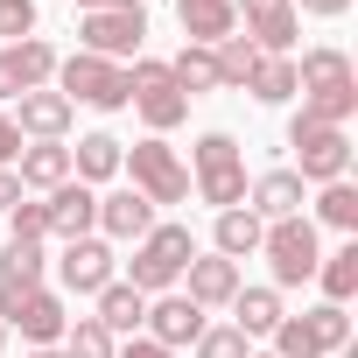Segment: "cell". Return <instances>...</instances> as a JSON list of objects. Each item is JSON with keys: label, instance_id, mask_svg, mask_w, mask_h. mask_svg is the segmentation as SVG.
<instances>
[{"label": "cell", "instance_id": "obj_1", "mask_svg": "<svg viewBox=\"0 0 358 358\" xmlns=\"http://www.w3.org/2000/svg\"><path fill=\"white\" fill-rule=\"evenodd\" d=\"M295 92H302V113L323 120V127H344L358 113V71L344 50H309L295 64Z\"/></svg>", "mask_w": 358, "mask_h": 358}, {"label": "cell", "instance_id": "obj_2", "mask_svg": "<svg viewBox=\"0 0 358 358\" xmlns=\"http://www.w3.org/2000/svg\"><path fill=\"white\" fill-rule=\"evenodd\" d=\"M197 260V239L190 225H155L148 239H134V260H127V288L141 295H169L176 281H183V267Z\"/></svg>", "mask_w": 358, "mask_h": 358}, {"label": "cell", "instance_id": "obj_3", "mask_svg": "<svg viewBox=\"0 0 358 358\" xmlns=\"http://www.w3.org/2000/svg\"><path fill=\"white\" fill-rule=\"evenodd\" d=\"M190 183H197V197L218 204V211L246 204V148H239L232 134H204V141H197V169H190Z\"/></svg>", "mask_w": 358, "mask_h": 358}, {"label": "cell", "instance_id": "obj_4", "mask_svg": "<svg viewBox=\"0 0 358 358\" xmlns=\"http://www.w3.org/2000/svg\"><path fill=\"white\" fill-rule=\"evenodd\" d=\"M127 106H134L155 134H169V127H183V120H190V92L176 85V71L155 64V57H141V64L127 71Z\"/></svg>", "mask_w": 358, "mask_h": 358}, {"label": "cell", "instance_id": "obj_5", "mask_svg": "<svg viewBox=\"0 0 358 358\" xmlns=\"http://www.w3.org/2000/svg\"><path fill=\"white\" fill-rule=\"evenodd\" d=\"M288 148H295V176L302 183H344V169H351V134L344 127H323V120H309V113H295L288 120Z\"/></svg>", "mask_w": 358, "mask_h": 358}, {"label": "cell", "instance_id": "obj_6", "mask_svg": "<svg viewBox=\"0 0 358 358\" xmlns=\"http://www.w3.org/2000/svg\"><path fill=\"white\" fill-rule=\"evenodd\" d=\"M57 92H64L71 106L120 113V106H127V71L106 64V57H92V50H78V57H57Z\"/></svg>", "mask_w": 358, "mask_h": 358}, {"label": "cell", "instance_id": "obj_7", "mask_svg": "<svg viewBox=\"0 0 358 358\" xmlns=\"http://www.w3.org/2000/svg\"><path fill=\"white\" fill-rule=\"evenodd\" d=\"M344 344H351V316L337 302H316V309L274 323V358H323V351H344Z\"/></svg>", "mask_w": 358, "mask_h": 358}, {"label": "cell", "instance_id": "obj_8", "mask_svg": "<svg viewBox=\"0 0 358 358\" xmlns=\"http://www.w3.org/2000/svg\"><path fill=\"white\" fill-rule=\"evenodd\" d=\"M120 169H134V190L148 204H183L190 197V169H183V155H176L162 134L134 141V155H120Z\"/></svg>", "mask_w": 358, "mask_h": 358}, {"label": "cell", "instance_id": "obj_9", "mask_svg": "<svg viewBox=\"0 0 358 358\" xmlns=\"http://www.w3.org/2000/svg\"><path fill=\"white\" fill-rule=\"evenodd\" d=\"M0 330H22L29 344H57L71 330L64 295H50V288H8V281H0Z\"/></svg>", "mask_w": 358, "mask_h": 358}, {"label": "cell", "instance_id": "obj_10", "mask_svg": "<svg viewBox=\"0 0 358 358\" xmlns=\"http://www.w3.org/2000/svg\"><path fill=\"white\" fill-rule=\"evenodd\" d=\"M260 253H267V267H274L281 288H302V281L316 274V260H323L309 218H281V225H267V232H260Z\"/></svg>", "mask_w": 358, "mask_h": 358}, {"label": "cell", "instance_id": "obj_11", "mask_svg": "<svg viewBox=\"0 0 358 358\" xmlns=\"http://www.w3.org/2000/svg\"><path fill=\"white\" fill-rule=\"evenodd\" d=\"M232 22H246V43H253L260 57H288L295 36H302L295 0H232Z\"/></svg>", "mask_w": 358, "mask_h": 358}, {"label": "cell", "instance_id": "obj_12", "mask_svg": "<svg viewBox=\"0 0 358 358\" xmlns=\"http://www.w3.org/2000/svg\"><path fill=\"white\" fill-rule=\"evenodd\" d=\"M78 36H85L92 57L120 64V57H141V43H148V15H141V8H106V15H85Z\"/></svg>", "mask_w": 358, "mask_h": 358}, {"label": "cell", "instance_id": "obj_13", "mask_svg": "<svg viewBox=\"0 0 358 358\" xmlns=\"http://www.w3.org/2000/svg\"><path fill=\"white\" fill-rule=\"evenodd\" d=\"M113 267H120V260H113V246H106V239H71V246H64V260H57V281H64L71 295H99L106 281H120Z\"/></svg>", "mask_w": 358, "mask_h": 358}, {"label": "cell", "instance_id": "obj_14", "mask_svg": "<svg viewBox=\"0 0 358 358\" xmlns=\"http://www.w3.org/2000/svg\"><path fill=\"white\" fill-rule=\"evenodd\" d=\"M141 323H148V337H155V344H169V351H183V344H197V337L211 330V323H204V309H197L190 295H162V302H148V316H141Z\"/></svg>", "mask_w": 358, "mask_h": 358}, {"label": "cell", "instance_id": "obj_15", "mask_svg": "<svg viewBox=\"0 0 358 358\" xmlns=\"http://www.w3.org/2000/svg\"><path fill=\"white\" fill-rule=\"evenodd\" d=\"M71 113H78V106H71L64 92L43 85V92H22L15 127H22V141H64V134H71Z\"/></svg>", "mask_w": 358, "mask_h": 358}, {"label": "cell", "instance_id": "obj_16", "mask_svg": "<svg viewBox=\"0 0 358 358\" xmlns=\"http://www.w3.org/2000/svg\"><path fill=\"white\" fill-rule=\"evenodd\" d=\"M43 211H50V232H57L64 246H71V239H92V225H99V197H92L85 183H57Z\"/></svg>", "mask_w": 358, "mask_h": 358}, {"label": "cell", "instance_id": "obj_17", "mask_svg": "<svg viewBox=\"0 0 358 358\" xmlns=\"http://www.w3.org/2000/svg\"><path fill=\"white\" fill-rule=\"evenodd\" d=\"M99 232H106V239H148V232H155V204L127 183V190L99 197Z\"/></svg>", "mask_w": 358, "mask_h": 358}, {"label": "cell", "instance_id": "obj_18", "mask_svg": "<svg viewBox=\"0 0 358 358\" xmlns=\"http://www.w3.org/2000/svg\"><path fill=\"white\" fill-rule=\"evenodd\" d=\"M260 225H281V218H302V176L295 169H267L253 183V204H246Z\"/></svg>", "mask_w": 358, "mask_h": 358}, {"label": "cell", "instance_id": "obj_19", "mask_svg": "<svg viewBox=\"0 0 358 358\" xmlns=\"http://www.w3.org/2000/svg\"><path fill=\"white\" fill-rule=\"evenodd\" d=\"M183 274H190V302H197V309H225V302L246 288V281H239V260H225V253H211V260H190Z\"/></svg>", "mask_w": 358, "mask_h": 358}, {"label": "cell", "instance_id": "obj_20", "mask_svg": "<svg viewBox=\"0 0 358 358\" xmlns=\"http://www.w3.org/2000/svg\"><path fill=\"white\" fill-rule=\"evenodd\" d=\"M176 22H183V36H190V43H204V50H218L225 36H239L232 0H176Z\"/></svg>", "mask_w": 358, "mask_h": 358}, {"label": "cell", "instance_id": "obj_21", "mask_svg": "<svg viewBox=\"0 0 358 358\" xmlns=\"http://www.w3.org/2000/svg\"><path fill=\"white\" fill-rule=\"evenodd\" d=\"M92 302H99V323H106L113 337H141V316H148V295H141V288H127V281H106Z\"/></svg>", "mask_w": 358, "mask_h": 358}, {"label": "cell", "instance_id": "obj_22", "mask_svg": "<svg viewBox=\"0 0 358 358\" xmlns=\"http://www.w3.org/2000/svg\"><path fill=\"white\" fill-rule=\"evenodd\" d=\"M288 309H281V295L274 288H239L232 295V330L253 344V337H274V323H281Z\"/></svg>", "mask_w": 358, "mask_h": 358}, {"label": "cell", "instance_id": "obj_23", "mask_svg": "<svg viewBox=\"0 0 358 358\" xmlns=\"http://www.w3.org/2000/svg\"><path fill=\"white\" fill-rule=\"evenodd\" d=\"M22 190H57V183H71V148L64 141H36V148H22V176H15Z\"/></svg>", "mask_w": 358, "mask_h": 358}, {"label": "cell", "instance_id": "obj_24", "mask_svg": "<svg viewBox=\"0 0 358 358\" xmlns=\"http://www.w3.org/2000/svg\"><path fill=\"white\" fill-rule=\"evenodd\" d=\"M120 155H127V148H120L113 134H85V141L71 148V183L92 190V183H106V176H120Z\"/></svg>", "mask_w": 358, "mask_h": 358}, {"label": "cell", "instance_id": "obj_25", "mask_svg": "<svg viewBox=\"0 0 358 358\" xmlns=\"http://www.w3.org/2000/svg\"><path fill=\"white\" fill-rule=\"evenodd\" d=\"M8 64H15L22 92H43V85L57 78V50H50L43 36H22V43H8Z\"/></svg>", "mask_w": 358, "mask_h": 358}, {"label": "cell", "instance_id": "obj_26", "mask_svg": "<svg viewBox=\"0 0 358 358\" xmlns=\"http://www.w3.org/2000/svg\"><path fill=\"white\" fill-rule=\"evenodd\" d=\"M169 71H176V85H183L190 99H197V92H225V78H218V50H204V43H183V57H176Z\"/></svg>", "mask_w": 358, "mask_h": 358}, {"label": "cell", "instance_id": "obj_27", "mask_svg": "<svg viewBox=\"0 0 358 358\" xmlns=\"http://www.w3.org/2000/svg\"><path fill=\"white\" fill-rule=\"evenodd\" d=\"M260 218L246 211V204H232V211H218V253L225 260H246V253H260Z\"/></svg>", "mask_w": 358, "mask_h": 358}, {"label": "cell", "instance_id": "obj_28", "mask_svg": "<svg viewBox=\"0 0 358 358\" xmlns=\"http://www.w3.org/2000/svg\"><path fill=\"white\" fill-rule=\"evenodd\" d=\"M0 281L8 288H43V239H8L0 246Z\"/></svg>", "mask_w": 358, "mask_h": 358}, {"label": "cell", "instance_id": "obj_29", "mask_svg": "<svg viewBox=\"0 0 358 358\" xmlns=\"http://www.w3.org/2000/svg\"><path fill=\"white\" fill-rule=\"evenodd\" d=\"M316 274H323V295H330V302L344 309V302L358 295V239H344V246H337L330 260H316Z\"/></svg>", "mask_w": 358, "mask_h": 358}, {"label": "cell", "instance_id": "obj_30", "mask_svg": "<svg viewBox=\"0 0 358 358\" xmlns=\"http://www.w3.org/2000/svg\"><path fill=\"white\" fill-rule=\"evenodd\" d=\"M260 106H288L295 99V57H260V71H253V85H246Z\"/></svg>", "mask_w": 358, "mask_h": 358}, {"label": "cell", "instance_id": "obj_31", "mask_svg": "<svg viewBox=\"0 0 358 358\" xmlns=\"http://www.w3.org/2000/svg\"><path fill=\"white\" fill-rule=\"evenodd\" d=\"M253 71H260V50H253L246 36H225V43H218V78H225V92H246Z\"/></svg>", "mask_w": 358, "mask_h": 358}, {"label": "cell", "instance_id": "obj_32", "mask_svg": "<svg viewBox=\"0 0 358 358\" xmlns=\"http://www.w3.org/2000/svg\"><path fill=\"white\" fill-rule=\"evenodd\" d=\"M120 351V337L99 323V316H78L71 330H64V358H113Z\"/></svg>", "mask_w": 358, "mask_h": 358}, {"label": "cell", "instance_id": "obj_33", "mask_svg": "<svg viewBox=\"0 0 358 358\" xmlns=\"http://www.w3.org/2000/svg\"><path fill=\"white\" fill-rule=\"evenodd\" d=\"M316 218L358 239V190H351V183H323V197H316Z\"/></svg>", "mask_w": 358, "mask_h": 358}, {"label": "cell", "instance_id": "obj_34", "mask_svg": "<svg viewBox=\"0 0 358 358\" xmlns=\"http://www.w3.org/2000/svg\"><path fill=\"white\" fill-rule=\"evenodd\" d=\"M197 358H253V344L225 323V330H204V337H197Z\"/></svg>", "mask_w": 358, "mask_h": 358}, {"label": "cell", "instance_id": "obj_35", "mask_svg": "<svg viewBox=\"0 0 358 358\" xmlns=\"http://www.w3.org/2000/svg\"><path fill=\"white\" fill-rule=\"evenodd\" d=\"M0 36H8V43L36 36V0H0Z\"/></svg>", "mask_w": 358, "mask_h": 358}, {"label": "cell", "instance_id": "obj_36", "mask_svg": "<svg viewBox=\"0 0 358 358\" xmlns=\"http://www.w3.org/2000/svg\"><path fill=\"white\" fill-rule=\"evenodd\" d=\"M8 218H15V239H50V211H43V204H29V197H22Z\"/></svg>", "mask_w": 358, "mask_h": 358}, {"label": "cell", "instance_id": "obj_37", "mask_svg": "<svg viewBox=\"0 0 358 358\" xmlns=\"http://www.w3.org/2000/svg\"><path fill=\"white\" fill-rule=\"evenodd\" d=\"M22 127H15V113H0V169H8V162H22Z\"/></svg>", "mask_w": 358, "mask_h": 358}, {"label": "cell", "instance_id": "obj_38", "mask_svg": "<svg viewBox=\"0 0 358 358\" xmlns=\"http://www.w3.org/2000/svg\"><path fill=\"white\" fill-rule=\"evenodd\" d=\"M113 358H176V351H169V344H155V337H127Z\"/></svg>", "mask_w": 358, "mask_h": 358}, {"label": "cell", "instance_id": "obj_39", "mask_svg": "<svg viewBox=\"0 0 358 358\" xmlns=\"http://www.w3.org/2000/svg\"><path fill=\"white\" fill-rule=\"evenodd\" d=\"M0 99H22V78H15V64H8V50H0Z\"/></svg>", "mask_w": 358, "mask_h": 358}, {"label": "cell", "instance_id": "obj_40", "mask_svg": "<svg viewBox=\"0 0 358 358\" xmlns=\"http://www.w3.org/2000/svg\"><path fill=\"white\" fill-rule=\"evenodd\" d=\"M15 204H22V183H15L8 169H0V211H15Z\"/></svg>", "mask_w": 358, "mask_h": 358}, {"label": "cell", "instance_id": "obj_41", "mask_svg": "<svg viewBox=\"0 0 358 358\" xmlns=\"http://www.w3.org/2000/svg\"><path fill=\"white\" fill-rule=\"evenodd\" d=\"M295 8H309V15H344L351 0H295Z\"/></svg>", "mask_w": 358, "mask_h": 358}, {"label": "cell", "instance_id": "obj_42", "mask_svg": "<svg viewBox=\"0 0 358 358\" xmlns=\"http://www.w3.org/2000/svg\"><path fill=\"white\" fill-rule=\"evenodd\" d=\"M85 15H106V8H141V0H78Z\"/></svg>", "mask_w": 358, "mask_h": 358}, {"label": "cell", "instance_id": "obj_43", "mask_svg": "<svg viewBox=\"0 0 358 358\" xmlns=\"http://www.w3.org/2000/svg\"><path fill=\"white\" fill-rule=\"evenodd\" d=\"M29 358H64V344H36V351H29Z\"/></svg>", "mask_w": 358, "mask_h": 358}, {"label": "cell", "instance_id": "obj_44", "mask_svg": "<svg viewBox=\"0 0 358 358\" xmlns=\"http://www.w3.org/2000/svg\"><path fill=\"white\" fill-rule=\"evenodd\" d=\"M0 351H8V330H0Z\"/></svg>", "mask_w": 358, "mask_h": 358}, {"label": "cell", "instance_id": "obj_45", "mask_svg": "<svg viewBox=\"0 0 358 358\" xmlns=\"http://www.w3.org/2000/svg\"><path fill=\"white\" fill-rule=\"evenodd\" d=\"M253 358H274V351H253Z\"/></svg>", "mask_w": 358, "mask_h": 358}]
</instances>
